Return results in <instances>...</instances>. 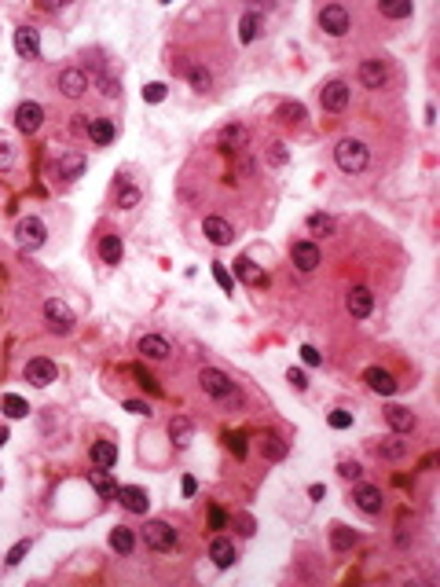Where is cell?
<instances>
[{
	"label": "cell",
	"mask_w": 440,
	"mask_h": 587,
	"mask_svg": "<svg viewBox=\"0 0 440 587\" xmlns=\"http://www.w3.org/2000/svg\"><path fill=\"white\" fill-rule=\"evenodd\" d=\"M334 162L341 172H363L367 162H370V150L360 143V140H338L334 147Z\"/></svg>",
	"instance_id": "6da1fadb"
},
{
	"label": "cell",
	"mask_w": 440,
	"mask_h": 587,
	"mask_svg": "<svg viewBox=\"0 0 440 587\" xmlns=\"http://www.w3.org/2000/svg\"><path fill=\"white\" fill-rule=\"evenodd\" d=\"M15 238H18V250L22 253H37L48 238V228H44L40 216H22L18 228H15Z\"/></svg>",
	"instance_id": "7a4b0ae2"
},
{
	"label": "cell",
	"mask_w": 440,
	"mask_h": 587,
	"mask_svg": "<svg viewBox=\"0 0 440 587\" xmlns=\"http://www.w3.org/2000/svg\"><path fill=\"white\" fill-rule=\"evenodd\" d=\"M143 543L150 551H172L176 547V529L169 525V521H162V517H150L143 525Z\"/></svg>",
	"instance_id": "3957f363"
},
{
	"label": "cell",
	"mask_w": 440,
	"mask_h": 587,
	"mask_svg": "<svg viewBox=\"0 0 440 587\" xmlns=\"http://www.w3.org/2000/svg\"><path fill=\"white\" fill-rule=\"evenodd\" d=\"M198 385H202L209 397H216V400L235 397V382L224 371H216V367H202V371H198Z\"/></svg>",
	"instance_id": "277c9868"
},
{
	"label": "cell",
	"mask_w": 440,
	"mask_h": 587,
	"mask_svg": "<svg viewBox=\"0 0 440 587\" xmlns=\"http://www.w3.org/2000/svg\"><path fill=\"white\" fill-rule=\"evenodd\" d=\"M44 319H48V327H52L55 334H70V331H74V312H70V305H66V301H59V297H48V301H44Z\"/></svg>",
	"instance_id": "5b68a950"
},
{
	"label": "cell",
	"mask_w": 440,
	"mask_h": 587,
	"mask_svg": "<svg viewBox=\"0 0 440 587\" xmlns=\"http://www.w3.org/2000/svg\"><path fill=\"white\" fill-rule=\"evenodd\" d=\"M319 26L330 37H345L352 30V18H348V11L341 4H326V8H319Z\"/></svg>",
	"instance_id": "8992f818"
},
{
	"label": "cell",
	"mask_w": 440,
	"mask_h": 587,
	"mask_svg": "<svg viewBox=\"0 0 440 587\" xmlns=\"http://www.w3.org/2000/svg\"><path fill=\"white\" fill-rule=\"evenodd\" d=\"M348 96H352V89L345 81H326L319 89V103H323V111H330V114H341L348 106Z\"/></svg>",
	"instance_id": "52a82bcc"
},
{
	"label": "cell",
	"mask_w": 440,
	"mask_h": 587,
	"mask_svg": "<svg viewBox=\"0 0 440 587\" xmlns=\"http://www.w3.org/2000/svg\"><path fill=\"white\" fill-rule=\"evenodd\" d=\"M22 375H26V382H30V385L44 389V385H52V382H55L59 367H55V363H52L48 356H33V360L26 363V371H22Z\"/></svg>",
	"instance_id": "ba28073f"
},
{
	"label": "cell",
	"mask_w": 440,
	"mask_h": 587,
	"mask_svg": "<svg viewBox=\"0 0 440 587\" xmlns=\"http://www.w3.org/2000/svg\"><path fill=\"white\" fill-rule=\"evenodd\" d=\"M15 125H18V133L33 136L37 128L44 125V106H40V103H33V99L18 103V111H15Z\"/></svg>",
	"instance_id": "9c48e42d"
},
{
	"label": "cell",
	"mask_w": 440,
	"mask_h": 587,
	"mask_svg": "<svg viewBox=\"0 0 440 587\" xmlns=\"http://www.w3.org/2000/svg\"><path fill=\"white\" fill-rule=\"evenodd\" d=\"M114 499H118V503H121L128 514H147V507H150V495H147L143 488H136V485H118Z\"/></svg>",
	"instance_id": "30bf717a"
},
{
	"label": "cell",
	"mask_w": 440,
	"mask_h": 587,
	"mask_svg": "<svg viewBox=\"0 0 440 587\" xmlns=\"http://www.w3.org/2000/svg\"><path fill=\"white\" fill-rule=\"evenodd\" d=\"M290 260L297 265V272H316L319 268V246L308 243V238H301V243L290 246Z\"/></svg>",
	"instance_id": "8fae6325"
},
{
	"label": "cell",
	"mask_w": 440,
	"mask_h": 587,
	"mask_svg": "<svg viewBox=\"0 0 440 587\" xmlns=\"http://www.w3.org/2000/svg\"><path fill=\"white\" fill-rule=\"evenodd\" d=\"M345 309H348L352 319H367L370 309H374V294H370L367 287H352V290L345 294Z\"/></svg>",
	"instance_id": "7c38bea8"
},
{
	"label": "cell",
	"mask_w": 440,
	"mask_h": 587,
	"mask_svg": "<svg viewBox=\"0 0 440 587\" xmlns=\"http://www.w3.org/2000/svg\"><path fill=\"white\" fill-rule=\"evenodd\" d=\"M385 81H389V67L382 59H363L360 62V84L363 89H385Z\"/></svg>",
	"instance_id": "4fadbf2b"
},
{
	"label": "cell",
	"mask_w": 440,
	"mask_h": 587,
	"mask_svg": "<svg viewBox=\"0 0 440 587\" xmlns=\"http://www.w3.org/2000/svg\"><path fill=\"white\" fill-rule=\"evenodd\" d=\"M352 503H356L363 514H382L385 499H382V488H374V485H356V492H352Z\"/></svg>",
	"instance_id": "5bb4252c"
},
{
	"label": "cell",
	"mask_w": 440,
	"mask_h": 587,
	"mask_svg": "<svg viewBox=\"0 0 440 587\" xmlns=\"http://www.w3.org/2000/svg\"><path fill=\"white\" fill-rule=\"evenodd\" d=\"M59 92H62L66 99H81V96L88 92V77H84L77 67L62 70V74H59Z\"/></svg>",
	"instance_id": "9a60e30c"
},
{
	"label": "cell",
	"mask_w": 440,
	"mask_h": 587,
	"mask_svg": "<svg viewBox=\"0 0 440 587\" xmlns=\"http://www.w3.org/2000/svg\"><path fill=\"white\" fill-rule=\"evenodd\" d=\"M209 558H213L216 569H231L235 558H238V551H235V543H231L228 536H213V543H209Z\"/></svg>",
	"instance_id": "2e32d148"
},
{
	"label": "cell",
	"mask_w": 440,
	"mask_h": 587,
	"mask_svg": "<svg viewBox=\"0 0 440 587\" xmlns=\"http://www.w3.org/2000/svg\"><path fill=\"white\" fill-rule=\"evenodd\" d=\"M202 235L209 238L213 246H228L231 238H235V231H231V224L224 221V216H206V221H202Z\"/></svg>",
	"instance_id": "e0dca14e"
},
{
	"label": "cell",
	"mask_w": 440,
	"mask_h": 587,
	"mask_svg": "<svg viewBox=\"0 0 440 587\" xmlns=\"http://www.w3.org/2000/svg\"><path fill=\"white\" fill-rule=\"evenodd\" d=\"M363 382L370 385V393H378V397H392L396 393V378L385 371V367H367Z\"/></svg>",
	"instance_id": "ac0fdd59"
},
{
	"label": "cell",
	"mask_w": 440,
	"mask_h": 587,
	"mask_svg": "<svg viewBox=\"0 0 440 587\" xmlns=\"http://www.w3.org/2000/svg\"><path fill=\"white\" fill-rule=\"evenodd\" d=\"M15 52L22 59H37L40 55V33L33 26H18L15 30Z\"/></svg>",
	"instance_id": "d6986e66"
},
{
	"label": "cell",
	"mask_w": 440,
	"mask_h": 587,
	"mask_svg": "<svg viewBox=\"0 0 440 587\" xmlns=\"http://www.w3.org/2000/svg\"><path fill=\"white\" fill-rule=\"evenodd\" d=\"M235 275L246 282V287H264V282H268V275H264V272L253 265V257H246V253L235 257Z\"/></svg>",
	"instance_id": "ffe728a7"
},
{
	"label": "cell",
	"mask_w": 440,
	"mask_h": 587,
	"mask_svg": "<svg viewBox=\"0 0 440 587\" xmlns=\"http://www.w3.org/2000/svg\"><path fill=\"white\" fill-rule=\"evenodd\" d=\"M385 419H389V426H392V433H411L414 426H418V419H414V411H407V407H400V404H392V407H385Z\"/></svg>",
	"instance_id": "44dd1931"
},
{
	"label": "cell",
	"mask_w": 440,
	"mask_h": 587,
	"mask_svg": "<svg viewBox=\"0 0 440 587\" xmlns=\"http://www.w3.org/2000/svg\"><path fill=\"white\" fill-rule=\"evenodd\" d=\"M246 128H242V125H224V128H220V136H216V147L220 150H228V155H231V150H242V147H246Z\"/></svg>",
	"instance_id": "7402d4cb"
},
{
	"label": "cell",
	"mask_w": 440,
	"mask_h": 587,
	"mask_svg": "<svg viewBox=\"0 0 440 587\" xmlns=\"http://www.w3.org/2000/svg\"><path fill=\"white\" fill-rule=\"evenodd\" d=\"M136 349H140V353H143L147 360H165V356L172 353V349H169V341H165L162 334H143Z\"/></svg>",
	"instance_id": "603a6c76"
},
{
	"label": "cell",
	"mask_w": 440,
	"mask_h": 587,
	"mask_svg": "<svg viewBox=\"0 0 440 587\" xmlns=\"http://www.w3.org/2000/svg\"><path fill=\"white\" fill-rule=\"evenodd\" d=\"M169 437H172L176 448H187V444L194 441V426H191V419L172 415V419H169Z\"/></svg>",
	"instance_id": "cb8c5ba5"
},
{
	"label": "cell",
	"mask_w": 440,
	"mask_h": 587,
	"mask_svg": "<svg viewBox=\"0 0 440 587\" xmlns=\"http://www.w3.org/2000/svg\"><path fill=\"white\" fill-rule=\"evenodd\" d=\"M99 257H103V265H121V257H125L121 235H103L99 238Z\"/></svg>",
	"instance_id": "d4e9b609"
},
{
	"label": "cell",
	"mask_w": 440,
	"mask_h": 587,
	"mask_svg": "<svg viewBox=\"0 0 440 587\" xmlns=\"http://www.w3.org/2000/svg\"><path fill=\"white\" fill-rule=\"evenodd\" d=\"M114 136H118V128H114V121H110V118H92V121H88V140H92V143L106 147Z\"/></svg>",
	"instance_id": "484cf974"
},
{
	"label": "cell",
	"mask_w": 440,
	"mask_h": 587,
	"mask_svg": "<svg viewBox=\"0 0 440 587\" xmlns=\"http://www.w3.org/2000/svg\"><path fill=\"white\" fill-rule=\"evenodd\" d=\"M286 451H290V448H286V441L279 437V433H264V437H260V455L268 463H282Z\"/></svg>",
	"instance_id": "4316f807"
},
{
	"label": "cell",
	"mask_w": 440,
	"mask_h": 587,
	"mask_svg": "<svg viewBox=\"0 0 440 587\" xmlns=\"http://www.w3.org/2000/svg\"><path fill=\"white\" fill-rule=\"evenodd\" d=\"M374 451H378V459H385V463H400L407 455V441H400V433H392V437H385Z\"/></svg>",
	"instance_id": "83f0119b"
},
{
	"label": "cell",
	"mask_w": 440,
	"mask_h": 587,
	"mask_svg": "<svg viewBox=\"0 0 440 587\" xmlns=\"http://www.w3.org/2000/svg\"><path fill=\"white\" fill-rule=\"evenodd\" d=\"M88 485H92V488H96L103 499H110V495L118 492V481H114V477H110V470H103V466L88 470Z\"/></svg>",
	"instance_id": "f1b7e54d"
},
{
	"label": "cell",
	"mask_w": 440,
	"mask_h": 587,
	"mask_svg": "<svg viewBox=\"0 0 440 587\" xmlns=\"http://www.w3.org/2000/svg\"><path fill=\"white\" fill-rule=\"evenodd\" d=\"M92 463L110 470V466H118V444H110V441H96L92 444Z\"/></svg>",
	"instance_id": "f546056e"
},
{
	"label": "cell",
	"mask_w": 440,
	"mask_h": 587,
	"mask_svg": "<svg viewBox=\"0 0 440 587\" xmlns=\"http://www.w3.org/2000/svg\"><path fill=\"white\" fill-rule=\"evenodd\" d=\"M81 172H84V155H77V150H66V155L59 158V177L77 180Z\"/></svg>",
	"instance_id": "4dcf8cb0"
},
{
	"label": "cell",
	"mask_w": 440,
	"mask_h": 587,
	"mask_svg": "<svg viewBox=\"0 0 440 587\" xmlns=\"http://www.w3.org/2000/svg\"><path fill=\"white\" fill-rule=\"evenodd\" d=\"M257 33H260V15L246 11V15H242V23H238V40H242V45H253Z\"/></svg>",
	"instance_id": "1f68e13d"
},
{
	"label": "cell",
	"mask_w": 440,
	"mask_h": 587,
	"mask_svg": "<svg viewBox=\"0 0 440 587\" xmlns=\"http://www.w3.org/2000/svg\"><path fill=\"white\" fill-rule=\"evenodd\" d=\"M378 11L385 18H411L414 15V4H411V0H382Z\"/></svg>",
	"instance_id": "d6a6232c"
},
{
	"label": "cell",
	"mask_w": 440,
	"mask_h": 587,
	"mask_svg": "<svg viewBox=\"0 0 440 587\" xmlns=\"http://www.w3.org/2000/svg\"><path fill=\"white\" fill-rule=\"evenodd\" d=\"M110 547H114L118 554H132V547H136V536H132V529L118 525L114 532H110Z\"/></svg>",
	"instance_id": "836d02e7"
},
{
	"label": "cell",
	"mask_w": 440,
	"mask_h": 587,
	"mask_svg": "<svg viewBox=\"0 0 440 587\" xmlns=\"http://www.w3.org/2000/svg\"><path fill=\"white\" fill-rule=\"evenodd\" d=\"M0 407H4V415H8V419H26V415H30V404L22 400L18 393H4Z\"/></svg>",
	"instance_id": "e575fe53"
},
{
	"label": "cell",
	"mask_w": 440,
	"mask_h": 587,
	"mask_svg": "<svg viewBox=\"0 0 440 587\" xmlns=\"http://www.w3.org/2000/svg\"><path fill=\"white\" fill-rule=\"evenodd\" d=\"M356 539H360V536L352 532V529H345V525H330V543H334V551H348Z\"/></svg>",
	"instance_id": "d590c367"
},
{
	"label": "cell",
	"mask_w": 440,
	"mask_h": 587,
	"mask_svg": "<svg viewBox=\"0 0 440 587\" xmlns=\"http://www.w3.org/2000/svg\"><path fill=\"white\" fill-rule=\"evenodd\" d=\"M279 121L301 125V121H304V103H282V106H279Z\"/></svg>",
	"instance_id": "8d00e7d4"
},
{
	"label": "cell",
	"mask_w": 440,
	"mask_h": 587,
	"mask_svg": "<svg viewBox=\"0 0 440 587\" xmlns=\"http://www.w3.org/2000/svg\"><path fill=\"white\" fill-rule=\"evenodd\" d=\"M308 228H312L316 235H334V216H326V213H312V216H308Z\"/></svg>",
	"instance_id": "74e56055"
},
{
	"label": "cell",
	"mask_w": 440,
	"mask_h": 587,
	"mask_svg": "<svg viewBox=\"0 0 440 587\" xmlns=\"http://www.w3.org/2000/svg\"><path fill=\"white\" fill-rule=\"evenodd\" d=\"M30 547H33V539H18L15 547L8 551V558H4V561H8V569H15V565H18L22 558H26V554H30Z\"/></svg>",
	"instance_id": "f35d334b"
},
{
	"label": "cell",
	"mask_w": 440,
	"mask_h": 587,
	"mask_svg": "<svg viewBox=\"0 0 440 587\" xmlns=\"http://www.w3.org/2000/svg\"><path fill=\"white\" fill-rule=\"evenodd\" d=\"M209 272H213V279L220 282V290H228V294L235 290V279L228 275V268H224V265H220V260H213V265H209Z\"/></svg>",
	"instance_id": "ab89813d"
},
{
	"label": "cell",
	"mask_w": 440,
	"mask_h": 587,
	"mask_svg": "<svg viewBox=\"0 0 440 587\" xmlns=\"http://www.w3.org/2000/svg\"><path fill=\"white\" fill-rule=\"evenodd\" d=\"M191 84H194V92H209V84H213L209 70H202V67H191Z\"/></svg>",
	"instance_id": "60d3db41"
},
{
	"label": "cell",
	"mask_w": 440,
	"mask_h": 587,
	"mask_svg": "<svg viewBox=\"0 0 440 587\" xmlns=\"http://www.w3.org/2000/svg\"><path fill=\"white\" fill-rule=\"evenodd\" d=\"M165 96H169V89H165L162 81H150L147 89H143V99H147V103H162Z\"/></svg>",
	"instance_id": "b9f144b4"
},
{
	"label": "cell",
	"mask_w": 440,
	"mask_h": 587,
	"mask_svg": "<svg viewBox=\"0 0 440 587\" xmlns=\"http://www.w3.org/2000/svg\"><path fill=\"white\" fill-rule=\"evenodd\" d=\"M224 441H228V448L235 451V459H242V455H246V433H224Z\"/></svg>",
	"instance_id": "7bdbcfd3"
},
{
	"label": "cell",
	"mask_w": 440,
	"mask_h": 587,
	"mask_svg": "<svg viewBox=\"0 0 440 587\" xmlns=\"http://www.w3.org/2000/svg\"><path fill=\"white\" fill-rule=\"evenodd\" d=\"M338 473L345 477V481H360V477H363V466L352 463V459H345V463H338Z\"/></svg>",
	"instance_id": "ee69618b"
},
{
	"label": "cell",
	"mask_w": 440,
	"mask_h": 587,
	"mask_svg": "<svg viewBox=\"0 0 440 587\" xmlns=\"http://www.w3.org/2000/svg\"><path fill=\"white\" fill-rule=\"evenodd\" d=\"M118 206H121V209H136V206H140V191H136V187H121Z\"/></svg>",
	"instance_id": "f6af8a7d"
},
{
	"label": "cell",
	"mask_w": 440,
	"mask_h": 587,
	"mask_svg": "<svg viewBox=\"0 0 440 587\" xmlns=\"http://www.w3.org/2000/svg\"><path fill=\"white\" fill-rule=\"evenodd\" d=\"M326 422L334 426V429H348L352 426V411H341L338 407V411H330V415H326Z\"/></svg>",
	"instance_id": "bcb514c9"
},
{
	"label": "cell",
	"mask_w": 440,
	"mask_h": 587,
	"mask_svg": "<svg viewBox=\"0 0 440 587\" xmlns=\"http://www.w3.org/2000/svg\"><path fill=\"white\" fill-rule=\"evenodd\" d=\"M286 382H290L297 393H304V389H308V375L301 371V367H290V371H286Z\"/></svg>",
	"instance_id": "7dc6e473"
},
{
	"label": "cell",
	"mask_w": 440,
	"mask_h": 587,
	"mask_svg": "<svg viewBox=\"0 0 440 587\" xmlns=\"http://www.w3.org/2000/svg\"><path fill=\"white\" fill-rule=\"evenodd\" d=\"M235 525H238V536H253V532H257V521H253L250 514H238Z\"/></svg>",
	"instance_id": "c3c4849f"
},
{
	"label": "cell",
	"mask_w": 440,
	"mask_h": 587,
	"mask_svg": "<svg viewBox=\"0 0 440 587\" xmlns=\"http://www.w3.org/2000/svg\"><path fill=\"white\" fill-rule=\"evenodd\" d=\"M301 360H304L308 367H319V363H323V356H319L316 345H301Z\"/></svg>",
	"instance_id": "681fc988"
},
{
	"label": "cell",
	"mask_w": 440,
	"mask_h": 587,
	"mask_svg": "<svg viewBox=\"0 0 440 587\" xmlns=\"http://www.w3.org/2000/svg\"><path fill=\"white\" fill-rule=\"evenodd\" d=\"M136 378H140V385L147 389V393H162V385H158V382H154V378H150V375L143 371V367H136Z\"/></svg>",
	"instance_id": "f907efd6"
},
{
	"label": "cell",
	"mask_w": 440,
	"mask_h": 587,
	"mask_svg": "<svg viewBox=\"0 0 440 587\" xmlns=\"http://www.w3.org/2000/svg\"><path fill=\"white\" fill-rule=\"evenodd\" d=\"M11 162H15L11 143H8V140H0V169H11Z\"/></svg>",
	"instance_id": "816d5d0a"
},
{
	"label": "cell",
	"mask_w": 440,
	"mask_h": 587,
	"mask_svg": "<svg viewBox=\"0 0 440 587\" xmlns=\"http://www.w3.org/2000/svg\"><path fill=\"white\" fill-rule=\"evenodd\" d=\"M209 525H213V529H224V525H228V514L220 510V507H209Z\"/></svg>",
	"instance_id": "f5cc1de1"
},
{
	"label": "cell",
	"mask_w": 440,
	"mask_h": 587,
	"mask_svg": "<svg viewBox=\"0 0 440 587\" xmlns=\"http://www.w3.org/2000/svg\"><path fill=\"white\" fill-rule=\"evenodd\" d=\"M125 411H128V415H150V407L143 400H125Z\"/></svg>",
	"instance_id": "db71d44e"
},
{
	"label": "cell",
	"mask_w": 440,
	"mask_h": 587,
	"mask_svg": "<svg viewBox=\"0 0 440 587\" xmlns=\"http://www.w3.org/2000/svg\"><path fill=\"white\" fill-rule=\"evenodd\" d=\"M272 162H275V165L286 162V147H282V143H272Z\"/></svg>",
	"instance_id": "11a10c76"
},
{
	"label": "cell",
	"mask_w": 440,
	"mask_h": 587,
	"mask_svg": "<svg viewBox=\"0 0 440 587\" xmlns=\"http://www.w3.org/2000/svg\"><path fill=\"white\" fill-rule=\"evenodd\" d=\"M121 89H118V84L114 81H110V77H103V96H118Z\"/></svg>",
	"instance_id": "9f6ffc18"
},
{
	"label": "cell",
	"mask_w": 440,
	"mask_h": 587,
	"mask_svg": "<svg viewBox=\"0 0 440 587\" xmlns=\"http://www.w3.org/2000/svg\"><path fill=\"white\" fill-rule=\"evenodd\" d=\"M198 492V481H194V477H184V495H194Z\"/></svg>",
	"instance_id": "6f0895ef"
},
{
	"label": "cell",
	"mask_w": 440,
	"mask_h": 587,
	"mask_svg": "<svg viewBox=\"0 0 440 587\" xmlns=\"http://www.w3.org/2000/svg\"><path fill=\"white\" fill-rule=\"evenodd\" d=\"M308 495H312V499H323L326 488H323V485H308Z\"/></svg>",
	"instance_id": "680465c9"
},
{
	"label": "cell",
	"mask_w": 440,
	"mask_h": 587,
	"mask_svg": "<svg viewBox=\"0 0 440 587\" xmlns=\"http://www.w3.org/2000/svg\"><path fill=\"white\" fill-rule=\"evenodd\" d=\"M4 444H8V429H4V426H0V448H4Z\"/></svg>",
	"instance_id": "91938a15"
}]
</instances>
